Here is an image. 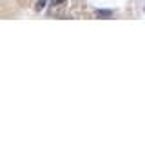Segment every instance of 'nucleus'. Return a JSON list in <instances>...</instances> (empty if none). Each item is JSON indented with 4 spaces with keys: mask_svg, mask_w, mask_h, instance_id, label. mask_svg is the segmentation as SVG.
I'll return each instance as SVG.
<instances>
[{
    "mask_svg": "<svg viewBox=\"0 0 145 156\" xmlns=\"http://www.w3.org/2000/svg\"><path fill=\"white\" fill-rule=\"evenodd\" d=\"M45 2H47V0H38V4H36V11H42V9L45 7Z\"/></svg>",
    "mask_w": 145,
    "mask_h": 156,
    "instance_id": "obj_2",
    "label": "nucleus"
},
{
    "mask_svg": "<svg viewBox=\"0 0 145 156\" xmlns=\"http://www.w3.org/2000/svg\"><path fill=\"white\" fill-rule=\"evenodd\" d=\"M64 2H65V0H51L53 5H60V4H64Z\"/></svg>",
    "mask_w": 145,
    "mask_h": 156,
    "instance_id": "obj_3",
    "label": "nucleus"
},
{
    "mask_svg": "<svg viewBox=\"0 0 145 156\" xmlns=\"http://www.w3.org/2000/svg\"><path fill=\"white\" fill-rule=\"evenodd\" d=\"M112 13L111 11H107V9H98L96 11V16H100V18H104V16H111Z\"/></svg>",
    "mask_w": 145,
    "mask_h": 156,
    "instance_id": "obj_1",
    "label": "nucleus"
},
{
    "mask_svg": "<svg viewBox=\"0 0 145 156\" xmlns=\"http://www.w3.org/2000/svg\"><path fill=\"white\" fill-rule=\"evenodd\" d=\"M143 9H145V7H143Z\"/></svg>",
    "mask_w": 145,
    "mask_h": 156,
    "instance_id": "obj_4",
    "label": "nucleus"
}]
</instances>
